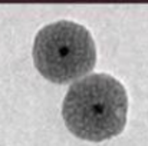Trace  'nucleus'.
Masks as SVG:
<instances>
[{
    "instance_id": "obj_1",
    "label": "nucleus",
    "mask_w": 148,
    "mask_h": 146,
    "mask_svg": "<svg viewBox=\"0 0 148 146\" xmlns=\"http://www.w3.org/2000/svg\"><path fill=\"white\" fill-rule=\"evenodd\" d=\"M127 89L108 73H89L72 82L62 102V117L68 130L89 142L119 135L127 125Z\"/></svg>"
},
{
    "instance_id": "obj_2",
    "label": "nucleus",
    "mask_w": 148,
    "mask_h": 146,
    "mask_svg": "<svg viewBox=\"0 0 148 146\" xmlns=\"http://www.w3.org/2000/svg\"><path fill=\"white\" fill-rule=\"evenodd\" d=\"M32 57L45 79L65 85L79 80L95 67L97 45L85 26L73 20H58L38 30Z\"/></svg>"
}]
</instances>
